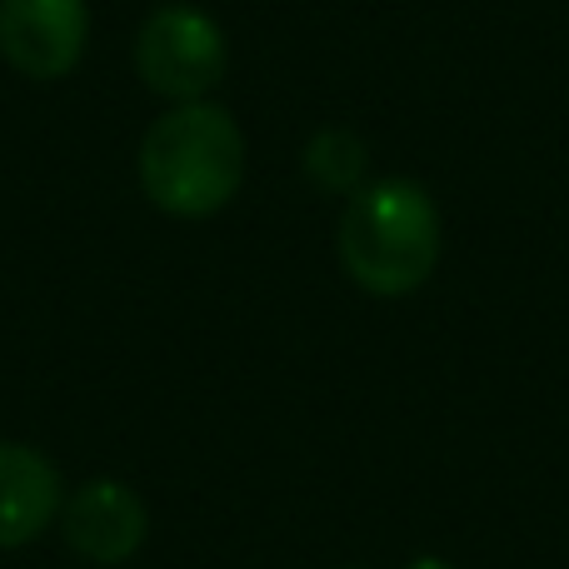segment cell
<instances>
[{
	"label": "cell",
	"mask_w": 569,
	"mask_h": 569,
	"mask_svg": "<svg viewBox=\"0 0 569 569\" xmlns=\"http://www.w3.org/2000/svg\"><path fill=\"white\" fill-rule=\"evenodd\" d=\"M246 130L216 100H186L146 126L136 176L160 216L210 220L246 186Z\"/></svg>",
	"instance_id": "cell-1"
},
{
	"label": "cell",
	"mask_w": 569,
	"mask_h": 569,
	"mask_svg": "<svg viewBox=\"0 0 569 569\" xmlns=\"http://www.w3.org/2000/svg\"><path fill=\"white\" fill-rule=\"evenodd\" d=\"M345 276L375 300H405L425 290L445 256V220L420 180H370L345 200L335 230Z\"/></svg>",
	"instance_id": "cell-2"
},
{
	"label": "cell",
	"mask_w": 569,
	"mask_h": 569,
	"mask_svg": "<svg viewBox=\"0 0 569 569\" xmlns=\"http://www.w3.org/2000/svg\"><path fill=\"white\" fill-rule=\"evenodd\" d=\"M230 46L216 16H206L190 0H166L156 6L136 30V76L146 80L150 96L186 106V100H210V90L226 80Z\"/></svg>",
	"instance_id": "cell-3"
},
{
	"label": "cell",
	"mask_w": 569,
	"mask_h": 569,
	"mask_svg": "<svg viewBox=\"0 0 569 569\" xmlns=\"http://www.w3.org/2000/svg\"><path fill=\"white\" fill-rule=\"evenodd\" d=\"M86 0H0V60L26 80H66L86 60Z\"/></svg>",
	"instance_id": "cell-4"
},
{
	"label": "cell",
	"mask_w": 569,
	"mask_h": 569,
	"mask_svg": "<svg viewBox=\"0 0 569 569\" xmlns=\"http://www.w3.org/2000/svg\"><path fill=\"white\" fill-rule=\"evenodd\" d=\"M56 525L76 560H86L96 569H116L140 555V545L150 535V510L126 480L96 475V480H86L80 490L66 495Z\"/></svg>",
	"instance_id": "cell-5"
},
{
	"label": "cell",
	"mask_w": 569,
	"mask_h": 569,
	"mask_svg": "<svg viewBox=\"0 0 569 569\" xmlns=\"http://www.w3.org/2000/svg\"><path fill=\"white\" fill-rule=\"evenodd\" d=\"M66 505V480L56 460L20 440H0V550L40 540L60 520Z\"/></svg>",
	"instance_id": "cell-6"
},
{
	"label": "cell",
	"mask_w": 569,
	"mask_h": 569,
	"mask_svg": "<svg viewBox=\"0 0 569 569\" xmlns=\"http://www.w3.org/2000/svg\"><path fill=\"white\" fill-rule=\"evenodd\" d=\"M300 170L320 196L350 200L355 190L370 186V146L350 126H320L300 150Z\"/></svg>",
	"instance_id": "cell-7"
},
{
	"label": "cell",
	"mask_w": 569,
	"mask_h": 569,
	"mask_svg": "<svg viewBox=\"0 0 569 569\" xmlns=\"http://www.w3.org/2000/svg\"><path fill=\"white\" fill-rule=\"evenodd\" d=\"M405 569H455V565L445 560V555H415V560L405 565Z\"/></svg>",
	"instance_id": "cell-8"
},
{
	"label": "cell",
	"mask_w": 569,
	"mask_h": 569,
	"mask_svg": "<svg viewBox=\"0 0 569 569\" xmlns=\"http://www.w3.org/2000/svg\"><path fill=\"white\" fill-rule=\"evenodd\" d=\"M340 569H365V565H340Z\"/></svg>",
	"instance_id": "cell-9"
}]
</instances>
